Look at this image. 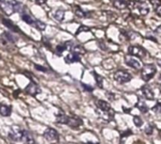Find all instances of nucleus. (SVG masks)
<instances>
[{"label":"nucleus","mask_w":161,"mask_h":144,"mask_svg":"<svg viewBox=\"0 0 161 144\" xmlns=\"http://www.w3.org/2000/svg\"><path fill=\"white\" fill-rule=\"evenodd\" d=\"M56 122H57V124L66 125H68L69 127H71L73 129H78L83 125V121L79 117L68 116L64 112H60V113H58L57 115Z\"/></svg>","instance_id":"obj_1"},{"label":"nucleus","mask_w":161,"mask_h":144,"mask_svg":"<svg viewBox=\"0 0 161 144\" xmlns=\"http://www.w3.org/2000/svg\"><path fill=\"white\" fill-rule=\"evenodd\" d=\"M157 73V68L154 64H146L142 68L141 76L144 81L151 80Z\"/></svg>","instance_id":"obj_2"},{"label":"nucleus","mask_w":161,"mask_h":144,"mask_svg":"<svg viewBox=\"0 0 161 144\" xmlns=\"http://www.w3.org/2000/svg\"><path fill=\"white\" fill-rule=\"evenodd\" d=\"M43 138L50 143H58L59 141V134L54 128L48 127L43 132Z\"/></svg>","instance_id":"obj_3"},{"label":"nucleus","mask_w":161,"mask_h":144,"mask_svg":"<svg viewBox=\"0 0 161 144\" xmlns=\"http://www.w3.org/2000/svg\"><path fill=\"white\" fill-rule=\"evenodd\" d=\"M114 79L119 84H125V83H128L129 81H131L132 75L126 71L120 70L114 74Z\"/></svg>","instance_id":"obj_4"},{"label":"nucleus","mask_w":161,"mask_h":144,"mask_svg":"<svg viewBox=\"0 0 161 144\" xmlns=\"http://www.w3.org/2000/svg\"><path fill=\"white\" fill-rule=\"evenodd\" d=\"M128 54L130 56H134V57H137V58H143L146 57L147 52L142 46H139V45H131V46L128 47Z\"/></svg>","instance_id":"obj_5"},{"label":"nucleus","mask_w":161,"mask_h":144,"mask_svg":"<svg viewBox=\"0 0 161 144\" xmlns=\"http://www.w3.org/2000/svg\"><path fill=\"white\" fill-rule=\"evenodd\" d=\"M22 130L19 127H12L11 130L8 132V139L13 141V142H19L21 141V138H22Z\"/></svg>","instance_id":"obj_6"},{"label":"nucleus","mask_w":161,"mask_h":144,"mask_svg":"<svg viewBox=\"0 0 161 144\" xmlns=\"http://www.w3.org/2000/svg\"><path fill=\"white\" fill-rule=\"evenodd\" d=\"M25 91L27 94L31 95V96H36L37 94H39V93L42 92L40 87H39V86L37 85V83L34 82V81H31V82L25 87Z\"/></svg>","instance_id":"obj_7"},{"label":"nucleus","mask_w":161,"mask_h":144,"mask_svg":"<svg viewBox=\"0 0 161 144\" xmlns=\"http://www.w3.org/2000/svg\"><path fill=\"white\" fill-rule=\"evenodd\" d=\"M0 8L8 16H10L14 12V9H13V7H12L11 3L8 2V1H6V0L0 1Z\"/></svg>","instance_id":"obj_8"},{"label":"nucleus","mask_w":161,"mask_h":144,"mask_svg":"<svg viewBox=\"0 0 161 144\" xmlns=\"http://www.w3.org/2000/svg\"><path fill=\"white\" fill-rule=\"evenodd\" d=\"M17 37L14 36L13 34H11L10 32H3L1 35V41L3 42L4 44H8V43H15L17 42Z\"/></svg>","instance_id":"obj_9"},{"label":"nucleus","mask_w":161,"mask_h":144,"mask_svg":"<svg viewBox=\"0 0 161 144\" xmlns=\"http://www.w3.org/2000/svg\"><path fill=\"white\" fill-rule=\"evenodd\" d=\"M74 46V42H66L63 43H59L57 45L56 47V53L58 56H60L64 51L66 50H71Z\"/></svg>","instance_id":"obj_10"},{"label":"nucleus","mask_w":161,"mask_h":144,"mask_svg":"<svg viewBox=\"0 0 161 144\" xmlns=\"http://www.w3.org/2000/svg\"><path fill=\"white\" fill-rule=\"evenodd\" d=\"M125 63H126L129 67H131V68H133V69H135V70H141V69L142 68V62L139 61V60L136 59V58H133L132 57H131V58H130V57H125Z\"/></svg>","instance_id":"obj_11"},{"label":"nucleus","mask_w":161,"mask_h":144,"mask_svg":"<svg viewBox=\"0 0 161 144\" xmlns=\"http://www.w3.org/2000/svg\"><path fill=\"white\" fill-rule=\"evenodd\" d=\"M141 92L142 93L144 99L146 100H149V101H152L155 99V93L153 91V90L149 87V86H143L141 90Z\"/></svg>","instance_id":"obj_12"},{"label":"nucleus","mask_w":161,"mask_h":144,"mask_svg":"<svg viewBox=\"0 0 161 144\" xmlns=\"http://www.w3.org/2000/svg\"><path fill=\"white\" fill-rule=\"evenodd\" d=\"M21 142L25 144H35V141H34V138L32 137V135L27 130L23 129L22 130Z\"/></svg>","instance_id":"obj_13"},{"label":"nucleus","mask_w":161,"mask_h":144,"mask_svg":"<svg viewBox=\"0 0 161 144\" xmlns=\"http://www.w3.org/2000/svg\"><path fill=\"white\" fill-rule=\"evenodd\" d=\"M2 23H3V25H4L7 28H8V29L11 30L12 32H14V33H21V30L19 29V27H18L13 22H11L9 19L3 18V19H2Z\"/></svg>","instance_id":"obj_14"},{"label":"nucleus","mask_w":161,"mask_h":144,"mask_svg":"<svg viewBox=\"0 0 161 144\" xmlns=\"http://www.w3.org/2000/svg\"><path fill=\"white\" fill-rule=\"evenodd\" d=\"M64 60H65L66 63L71 64V63H75V62H79L81 60V58H80V56L79 55H77V54H75L74 52H71L70 54H68L65 57Z\"/></svg>","instance_id":"obj_15"},{"label":"nucleus","mask_w":161,"mask_h":144,"mask_svg":"<svg viewBox=\"0 0 161 144\" xmlns=\"http://www.w3.org/2000/svg\"><path fill=\"white\" fill-rule=\"evenodd\" d=\"M96 107L98 108V110L100 111H103V112H106V111H108L111 107L110 105L108 104V102L105 101V100H98L96 102Z\"/></svg>","instance_id":"obj_16"},{"label":"nucleus","mask_w":161,"mask_h":144,"mask_svg":"<svg viewBox=\"0 0 161 144\" xmlns=\"http://www.w3.org/2000/svg\"><path fill=\"white\" fill-rule=\"evenodd\" d=\"M11 107L5 104H0V115L3 117H9L11 115Z\"/></svg>","instance_id":"obj_17"},{"label":"nucleus","mask_w":161,"mask_h":144,"mask_svg":"<svg viewBox=\"0 0 161 144\" xmlns=\"http://www.w3.org/2000/svg\"><path fill=\"white\" fill-rule=\"evenodd\" d=\"M21 17L23 19V21L27 24V25H34L35 24V19L28 13H25V12H22L21 13Z\"/></svg>","instance_id":"obj_18"},{"label":"nucleus","mask_w":161,"mask_h":144,"mask_svg":"<svg viewBox=\"0 0 161 144\" xmlns=\"http://www.w3.org/2000/svg\"><path fill=\"white\" fill-rule=\"evenodd\" d=\"M113 6L117 9H125L127 8V2L125 0H113Z\"/></svg>","instance_id":"obj_19"},{"label":"nucleus","mask_w":161,"mask_h":144,"mask_svg":"<svg viewBox=\"0 0 161 144\" xmlns=\"http://www.w3.org/2000/svg\"><path fill=\"white\" fill-rule=\"evenodd\" d=\"M10 3L13 7L14 12H21L22 13V10L24 8V5L21 2H19L17 0H12V1H10Z\"/></svg>","instance_id":"obj_20"},{"label":"nucleus","mask_w":161,"mask_h":144,"mask_svg":"<svg viewBox=\"0 0 161 144\" xmlns=\"http://www.w3.org/2000/svg\"><path fill=\"white\" fill-rule=\"evenodd\" d=\"M133 8H136L142 15L148 14L149 13V10H150L149 7H147V5H144V4H139L137 7H133Z\"/></svg>","instance_id":"obj_21"},{"label":"nucleus","mask_w":161,"mask_h":144,"mask_svg":"<svg viewBox=\"0 0 161 144\" xmlns=\"http://www.w3.org/2000/svg\"><path fill=\"white\" fill-rule=\"evenodd\" d=\"M92 75H93L94 78H95V81H96L97 86H98L100 89H103V88H104V77L101 76L100 75H98L96 72H92Z\"/></svg>","instance_id":"obj_22"},{"label":"nucleus","mask_w":161,"mask_h":144,"mask_svg":"<svg viewBox=\"0 0 161 144\" xmlns=\"http://www.w3.org/2000/svg\"><path fill=\"white\" fill-rule=\"evenodd\" d=\"M136 107L142 112V113H147L148 112V107L146 106V104L144 103V101L142 99H139L138 104L136 105Z\"/></svg>","instance_id":"obj_23"},{"label":"nucleus","mask_w":161,"mask_h":144,"mask_svg":"<svg viewBox=\"0 0 161 144\" xmlns=\"http://www.w3.org/2000/svg\"><path fill=\"white\" fill-rule=\"evenodd\" d=\"M74 10H75V13L76 16L80 17V18H84V17H88V14L78 6H75L74 7Z\"/></svg>","instance_id":"obj_24"},{"label":"nucleus","mask_w":161,"mask_h":144,"mask_svg":"<svg viewBox=\"0 0 161 144\" xmlns=\"http://www.w3.org/2000/svg\"><path fill=\"white\" fill-rule=\"evenodd\" d=\"M71 51L74 52V53H75V54H77V55L85 54V52H86V50L84 49V47L81 46V45H79V44H74V46L71 49Z\"/></svg>","instance_id":"obj_25"},{"label":"nucleus","mask_w":161,"mask_h":144,"mask_svg":"<svg viewBox=\"0 0 161 144\" xmlns=\"http://www.w3.org/2000/svg\"><path fill=\"white\" fill-rule=\"evenodd\" d=\"M64 15H65V12H64L62 9H58V10H56L55 13H54L55 19H56L57 21H58V22H62V21H63Z\"/></svg>","instance_id":"obj_26"},{"label":"nucleus","mask_w":161,"mask_h":144,"mask_svg":"<svg viewBox=\"0 0 161 144\" xmlns=\"http://www.w3.org/2000/svg\"><path fill=\"white\" fill-rule=\"evenodd\" d=\"M133 134V132H132V130H130V129H127L126 131H125V132H123L122 133V135H121V142L120 144H125V140L127 138V137H129V136H131Z\"/></svg>","instance_id":"obj_27"},{"label":"nucleus","mask_w":161,"mask_h":144,"mask_svg":"<svg viewBox=\"0 0 161 144\" xmlns=\"http://www.w3.org/2000/svg\"><path fill=\"white\" fill-rule=\"evenodd\" d=\"M34 26H35V27H37L39 30L42 31V30H44V29H45V27H46V25H45L43 22L40 21V20H35Z\"/></svg>","instance_id":"obj_28"},{"label":"nucleus","mask_w":161,"mask_h":144,"mask_svg":"<svg viewBox=\"0 0 161 144\" xmlns=\"http://www.w3.org/2000/svg\"><path fill=\"white\" fill-rule=\"evenodd\" d=\"M154 130H155V125H149L148 126L145 127L144 133H145L147 136H151V135L154 133Z\"/></svg>","instance_id":"obj_29"},{"label":"nucleus","mask_w":161,"mask_h":144,"mask_svg":"<svg viewBox=\"0 0 161 144\" xmlns=\"http://www.w3.org/2000/svg\"><path fill=\"white\" fill-rule=\"evenodd\" d=\"M133 122H134L135 125H136V126H138V127H141V126H142V125H143V121H142V119L141 117H139V116H134Z\"/></svg>","instance_id":"obj_30"},{"label":"nucleus","mask_w":161,"mask_h":144,"mask_svg":"<svg viewBox=\"0 0 161 144\" xmlns=\"http://www.w3.org/2000/svg\"><path fill=\"white\" fill-rule=\"evenodd\" d=\"M152 110H153L155 113L161 114V103L160 102H158V103L156 104V106L152 108Z\"/></svg>","instance_id":"obj_31"},{"label":"nucleus","mask_w":161,"mask_h":144,"mask_svg":"<svg viewBox=\"0 0 161 144\" xmlns=\"http://www.w3.org/2000/svg\"><path fill=\"white\" fill-rule=\"evenodd\" d=\"M35 69L38 71H41V72H47L48 71L46 67L42 66V65H38V64H35Z\"/></svg>","instance_id":"obj_32"},{"label":"nucleus","mask_w":161,"mask_h":144,"mask_svg":"<svg viewBox=\"0 0 161 144\" xmlns=\"http://www.w3.org/2000/svg\"><path fill=\"white\" fill-rule=\"evenodd\" d=\"M150 3H151L153 6H155L156 8H157L158 6H160L161 5V0H150Z\"/></svg>","instance_id":"obj_33"},{"label":"nucleus","mask_w":161,"mask_h":144,"mask_svg":"<svg viewBox=\"0 0 161 144\" xmlns=\"http://www.w3.org/2000/svg\"><path fill=\"white\" fill-rule=\"evenodd\" d=\"M89 30H90V28H89V27H87V26H84V25H83V26H80V27H79V29L76 31V34H79V33H81L82 31H89Z\"/></svg>","instance_id":"obj_34"},{"label":"nucleus","mask_w":161,"mask_h":144,"mask_svg":"<svg viewBox=\"0 0 161 144\" xmlns=\"http://www.w3.org/2000/svg\"><path fill=\"white\" fill-rule=\"evenodd\" d=\"M82 85V87L84 88V90L85 91H93V88L92 87H91V86H89V85H85V84H81Z\"/></svg>","instance_id":"obj_35"},{"label":"nucleus","mask_w":161,"mask_h":144,"mask_svg":"<svg viewBox=\"0 0 161 144\" xmlns=\"http://www.w3.org/2000/svg\"><path fill=\"white\" fill-rule=\"evenodd\" d=\"M107 95H108L107 97H108L110 101H113V100L115 99V94H114V93H112V92H108V93H107Z\"/></svg>","instance_id":"obj_36"},{"label":"nucleus","mask_w":161,"mask_h":144,"mask_svg":"<svg viewBox=\"0 0 161 144\" xmlns=\"http://www.w3.org/2000/svg\"><path fill=\"white\" fill-rule=\"evenodd\" d=\"M35 2L38 4V5H43L47 2V0H35Z\"/></svg>","instance_id":"obj_37"},{"label":"nucleus","mask_w":161,"mask_h":144,"mask_svg":"<svg viewBox=\"0 0 161 144\" xmlns=\"http://www.w3.org/2000/svg\"><path fill=\"white\" fill-rule=\"evenodd\" d=\"M156 11H157V13H158V16H160L161 17V5L160 6H158L157 8H156Z\"/></svg>","instance_id":"obj_38"},{"label":"nucleus","mask_w":161,"mask_h":144,"mask_svg":"<svg viewBox=\"0 0 161 144\" xmlns=\"http://www.w3.org/2000/svg\"><path fill=\"white\" fill-rule=\"evenodd\" d=\"M136 3H139V4H144L147 0H134Z\"/></svg>","instance_id":"obj_39"},{"label":"nucleus","mask_w":161,"mask_h":144,"mask_svg":"<svg viewBox=\"0 0 161 144\" xmlns=\"http://www.w3.org/2000/svg\"><path fill=\"white\" fill-rule=\"evenodd\" d=\"M81 144H98V143H92V142H86V143H81Z\"/></svg>","instance_id":"obj_40"},{"label":"nucleus","mask_w":161,"mask_h":144,"mask_svg":"<svg viewBox=\"0 0 161 144\" xmlns=\"http://www.w3.org/2000/svg\"><path fill=\"white\" fill-rule=\"evenodd\" d=\"M158 64L160 65V67H161V60H158Z\"/></svg>","instance_id":"obj_41"},{"label":"nucleus","mask_w":161,"mask_h":144,"mask_svg":"<svg viewBox=\"0 0 161 144\" xmlns=\"http://www.w3.org/2000/svg\"><path fill=\"white\" fill-rule=\"evenodd\" d=\"M8 144H14V143H10V142H9V143H8Z\"/></svg>","instance_id":"obj_42"},{"label":"nucleus","mask_w":161,"mask_h":144,"mask_svg":"<svg viewBox=\"0 0 161 144\" xmlns=\"http://www.w3.org/2000/svg\"><path fill=\"white\" fill-rule=\"evenodd\" d=\"M0 1H2V0H0Z\"/></svg>","instance_id":"obj_43"}]
</instances>
